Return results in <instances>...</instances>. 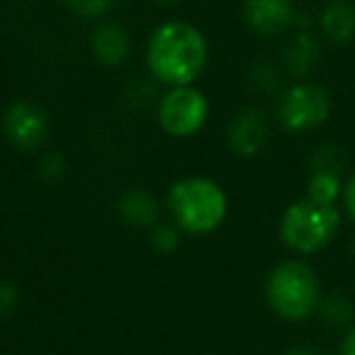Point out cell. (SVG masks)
Returning a JSON list of instances; mask_svg holds the SVG:
<instances>
[{
    "label": "cell",
    "mask_w": 355,
    "mask_h": 355,
    "mask_svg": "<svg viewBox=\"0 0 355 355\" xmlns=\"http://www.w3.org/2000/svg\"><path fill=\"white\" fill-rule=\"evenodd\" d=\"M144 64L148 78L163 88L195 85L209 64V42L193 22H161L146 40Z\"/></svg>",
    "instance_id": "cell-1"
},
{
    "label": "cell",
    "mask_w": 355,
    "mask_h": 355,
    "mask_svg": "<svg viewBox=\"0 0 355 355\" xmlns=\"http://www.w3.org/2000/svg\"><path fill=\"white\" fill-rule=\"evenodd\" d=\"M168 219L188 236L214 234L229 217V195L207 175H185L166 195Z\"/></svg>",
    "instance_id": "cell-2"
},
{
    "label": "cell",
    "mask_w": 355,
    "mask_h": 355,
    "mask_svg": "<svg viewBox=\"0 0 355 355\" xmlns=\"http://www.w3.org/2000/svg\"><path fill=\"white\" fill-rule=\"evenodd\" d=\"M263 297L277 319L302 324L309 316H316L324 290L314 266L306 258L292 256L270 268L263 282Z\"/></svg>",
    "instance_id": "cell-3"
},
{
    "label": "cell",
    "mask_w": 355,
    "mask_h": 355,
    "mask_svg": "<svg viewBox=\"0 0 355 355\" xmlns=\"http://www.w3.org/2000/svg\"><path fill=\"white\" fill-rule=\"evenodd\" d=\"M345 217L338 205H316L302 198L287 205L277 222L282 246L297 258H311L338 239Z\"/></svg>",
    "instance_id": "cell-4"
},
{
    "label": "cell",
    "mask_w": 355,
    "mask_h": 355,
    "mask_svg": "<svg viewBox=\"0 0 355 355\" xmlns=\"http://www.w3.org/2000/svg\"><path fill=\"white\" fill-rule=\"evenodd\" d=\"M334 114V98L316 80L287 83L272 103V122L290 137L319 132Z\"/></svg>",
    "instance_id": "cell-5"
},
{
    "label": "cell",
    "mask_w": 355,
    "mask_h": 355,
    "mask_svg": "<svg viewBox=\"0 0 355 355\" xmlns=\"http://www.w3.org/2000/svg\"><path fill=\"white\" fill-rule=\"evenodd\" d=\"M212 105L198 85L166 88L156 105V122L168 137L193 139L207 127Z\"/></svg>",
    "instance_id": "cell-6"
},
{
    "label": "cell",
    "mask_w": 355,
    "mask_h": 355,
    "mask_svg": "<svg viewBox=\"0 0 355 355\" xmlns=\"http://www.w3.org/2000/svg\"><path fill=\"white\" fill-rule=\"evenodd\" d=\"M0 127H3V137L10 148L20 153H40L49 137L51 122L40 103L22 98L8 105Z\"/></svg>",
    "instance_id": "cell-7"
},
{
    "label": "cell",
    "mask_w": 355,
    "mask_h": 355,
    "mask_svg": "<svg viewBox=\"0 0 355 355\" xmlns=\"http://www.w3.org/2000/svg\"><path fill=\"white\" fill-rule=\"evenodd\" d=\"M272 114L261 105H243L232 114L224 129V141L232 156L241 161L258 158L272 139Z\"/></svg>",
    "instance_id": "cell-8"
},
{
    "label": "cell",
    "mask_w": 355,
    "mask_h": 355,
    "mask_svg": "<svg viewBox=\"0 0 355 355\" xmlns=\"http://www.w3.org/2000/svg\"><path fill=\"white\" fill-rule=\"evenodd\" d=\"M324 42L316 35L314 22L300 20L297 30L282 40L280 64L287 83H300V80H314L316 71L324 64Z\"/></svg>",
    "instance_id": "cell-9"
},
{
    "label": "cell",
    "mask_w": 355,
    "mask_h": 355,
    "mask_svg": "<svg viewBox=\"0 0 355 355\" xmlns=\"http://www.w3.org/2000/svg\"><path fill=\"white\" fill-rule=\"evenodd\" d=\"M241 17L261 40H285L302 20L295 0H243Z\"/></svg>",
    "instance_id": "cell-10"
},
{
    "label": "cell",
    "mask_w": 355,
    "mask_h": 355,
    "mask_svg": "<svg viewBox=\"0 0 355 355\" xmlns=\"http://www.w3.org/2000/svg\"><path fill=\"white\" fill-rule=\"evenodd\" d=\"M90 54L105 69H119L132 59L134 37L122 22L103 20L90 32Z\"/></svg>",
    "instance_id": "cell-11"
},
{
    "label": "cell",
    "mask_w": 355,
    "mask_h": 355,
    "mask_svg": "<svg viewBox=\"0 0 355 355\" xmlns=\"http://www.w3.org/2000/svg\"><path fill=\"white\" fill-rule=\"evenodd\" d=\"M314 30L326 46H348L355 42V0H321Z\"/></svg>",
    "instance_id": "cell-12"
},
{
    "label": "cell",
    "mask_w": 355,
    "mask_h": 355,
    "mask_svg": "<svg viewBox=\"0 0 355 355\" xmlns=\"http://www.w3.org/2000/svg\"><path fill=\"white\" fill-rule=\"evenodd\" d=\"M161 214H163L161 202L146 188H129L117 200V217L127 227L148 232V229L161 222Z\"/></svg>",
    "instance_id": "cell-13"
},
{
    "label": "cell",
    "mask_w": 355,
    "mask_h": 355,
    "mask_svg": "<svg viewBox=\"0 0 355 355\" xmlns=\"http://www.w3.org/2000/svg\"><path fill=\"white\" fill-rule=\"evenodd\" d=\"M246 83L261 98H272L275 100L280 95V90L287 85V78L282 73L280 64L266 56H258L246 66Z\"/></svg>",
    "instance_id": "cell-14"
},
{
    "label": "cell",
    "mask_w": 355,
    "mask_h": 355,
    "mask_svg": "<svg viewBox=\"0 0 355 355\" xmlns=\"http://www.w3.org/2000/svg\"><path fill=\"white\" fill-rule=\"evenodd\" d=\"M316 316L334 331H348L355 324V302L345 292H329L321 297Z\"/></svg>",
    "instance_id": "cell-15"
},
{
    "label": "cell",
    "mask_w": 355,
    "mask_h": 355,
    "mask_svg": "<svg viewBox=\"0 0 355 355\" xmlns=\"http://www.w3.org/2000/svg\"><path fill=\"white\" fill-rule=\"evenodd\" d=\"M343 180L345 175L340 173H309L304 198L316 205H338L343 195Z\"/></svg>",
    "instance_id": "cell-16"
},
{
    "label": "cell",
    "mask_w": 355,
    "mask_h": 355,
    "mask_svg": "<svg viewBox=\"0 0 355 355\" xmlns=\"http://www.w3.org/2000/svg\"><path fill=\"white\" fill-rule=\"evenodd\" d=\"M309 173H340L348 175V158H345L343 148L336 144H319L311 148L309 153Z\"/></svg>",
    "instance_id": "cell-17"
},
{
    "label": "cell",
    "mask_w": 355,
    "mask_h": 355,
    "mask_svg": "<svg viewBox=\"0 0 355 355\" xmlns=\"http://www.w3.org/2000/svg\"><path fill=\"white\" fill-rule=\"evenodd\" d=\"M71 15H76L83 22H103L112 12L114 0H64Z\"/></svg>",
    "instance_id": "cell-18"
},
{
    "label": "cell",
    "mask_w": 355,
    "mask_h": 355,
    "mask_svg": "<svg viewBox=\"0 0 355 355\" xmlns=\"http://www.w3.org/2000/svg\"><path fill=\"white\" fill-rule=\"evenodd\" d=\"M66 171H69V163H66L61 151H54V148L40 151V156H37V175L44 183H61L66 178Z\"/></svg>",
    "instance_id": "cell-19"
},
{
    "label": "cell",
    "mask_w": 355,
    "mask_h": 355,
    "mask_svg": "<svg viewBox=\"0 0 355 355\" xmlns=\"http://www.w3.org/2000/svg\"><path fill=\"white\" fill-rule=\"evenodd\" d=\"M180 236H183V232L171 219L168 222H158L156 227L148 229V241H151V246L158 253H173L180 246Z\"/></svg>",
    "instance_id": "cell-20"
},
{
    "label": "cell",
    "mask_w": 355,
    "mask_h": 355,
    "mask_svg": "<svg viewBox=\"0 0 355 355\" xmlns=\"http://www.w3.org/2000/svg\"><path fill=\"white\" fill-rule=\"evenodd\" d=\"M338 207L343 212V217L355 227V168L348 171V175L343 180V195H340Z\"/></svg>",
    "instance_id": "cell-21"
},
{
    "label": "cell",
    "mask_w": 355,
    "mask_h": 355,
    "mask_svg": "<svg viewBox=\"0 0 355 355\" xmlns=\"http://www.w3.org/2000/svg\"><path fill=\"white\" fill-rule=\"evenodd\" d=\"M17 306V290L10 282L0 280V319L8 316Z\"/></svg>",
    "instance_id": "cell-22"
},
{
    "label": "cell",
    "mask_w": 355,
    "mask_h": 355,
    "mask_svg": "<svg viewBox=\"0 0 355 355\" xmlns=\"http://www.w3.org/2000/svg\"><path fill=\"white\" fill-rule=\"evenodd\" d=\"M338 355H355V324L348 331H343V338L338 345Z\"/></svg>",
    "instance_id": "cell-23"
},
{
    "label": "cell",
    "mask_w": 355,
    "mask_h": 355,
    "mask_svg": "<svg viewBox=\"0 0 355 355\" xmlns=\"http://www.w3.org/2000/svg\"><path fill=\"white\" fill-rule=\"evenodd\" d=\"M282 355H326V353H324V350L316 348V345L300 343V345H292V348H287Z\"/></svg>",
    "instance_id": "cell-24"
},
{
    "label": "cell",
    "mask_w": 355,
    "mask_h": 355,
    "mask_svg": "<svg viewBox=\"0 0 355 355\" xmlns=\"http://www.w3.org/2000/svg\"><path fill=\"white\" fill-rule=\"evenodd\" d=\"M350 258H353V263H355V232H353V236H350Z\"/></svg>",
    "instance_id": "cell-25"
},
{
    "label": "cell",
    "mask_w": 355,
    "mask_h": 355,
    "mask_svg": "<svg viewBox=\"0 0 355 355\" xmlns=\"http://www.w3.org/2000/svg\"><path fill=\"white\" fill-rule=\"evenodd\" d=\"M153 3H158V6H175L178 0H153Z\"/></svg>",
    "instance_id": "cell-26"
}]
</instances>
